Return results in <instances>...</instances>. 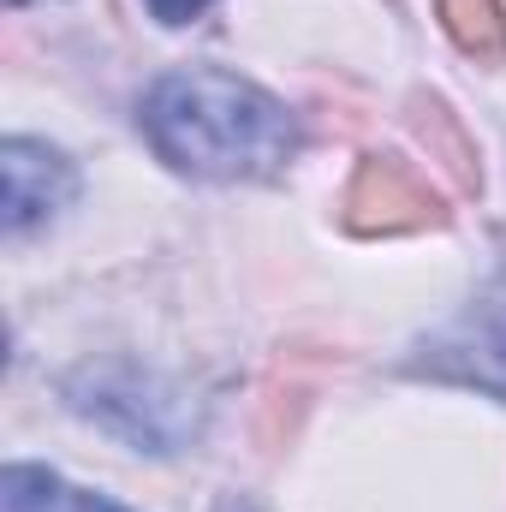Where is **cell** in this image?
I'll list each match as a JSON object with an SVG mask.
<instances>
[{"label":"cell","instance_id":"obj_1","mask_svg":"<svg viewBox=\"0 0 506 512\" xmlns=\"http://www.w3.org/2000/svg\"><path fill=\"white\" fill-rule=\"evenodd\" d=\"M143 137L173 173L215 185L274 179L298 155V120L286 114V102L221 66L167 72L143 96Z\"/></svg>","mask_w":506,"mask_h":512},{"label":"cell","instance_id":"obj_2","mask_svg":"<svg viewBox=\"0 0 506 512\" xmlns=\"http://www.w3.org/2000/svg\"><path fill=\"white\" fill-rule=\"evenodd\" d=\"M423 352H429V358H417V370L506 399V274L495 286H483V292L465 304V316H459L447 334H435Z\"/></svg>","mask_w":506,"mask_h":512},{"label":"cell","instance_id":"obj_3","mask_svg":"<svg viewBox=\"0 0 506 512\" xmlns=\"http://www.w3.org/2000/svg\"><path fill=\"white\" fill-rule=\"evenodd\" d=\"M340 209H346V227L364 233V239H376V233H423V227H441L447 221V209L429 191V179L411 161H399V155L358 161Z\"/></svg>","mask_w":506,"mask_h":512},{"label":"cell","instance_id":"obj_4","mask_svg":"<svg viewBox=\"0 0 506 512\" xmlns=\"http://www.w3.org/2000/svg\"><path fill=\"white\" fill-rule=\"evenodd\" d=\"M0 179H6V239L48 227L78 197V167L54 143H36V137L0 143Z\"/></svg>","mask_w":506,"mask_h":512},{"label":"cell","instance_id":"obj_5","mask_svg":"<svg viewBox=\"0 0 506 512\" xmlns=\"http://www.w3.org/2000/svg\"><path fill=\"white\" fill-rule=\"evenodd\" d=\"M0 512H126L90 489H72L66 477L42 471V465H6L0 477Z\"/></svg>","mask_w":506,"mask_h":512},{"label":"cell","instance_id":"obj_6","mask_svg":"<svg viewBox=\"0 0 506 512\" xmlns=\"http://www.w3.org/2000/svg\"><path fill=\"white\" fill-rule=\"evenodd\" d=\"M447 36L459 42V54H471L477 66H501L506 60V6L501 0H435Z\"/></svg>","mask_w":506,"mask_h":512},{"label":"cell","instance_id":"obj_7","mask_svg":"<svg viewBox=\"0 0 506 512\" xmlns=\"http://www.w3.org/2000/svg\"><path fill=\"white\" fill-rule=\"evenodd\" d=\"M215 0H149V12L161 18V24H191V18H203Z\"/></svg>","mask_w":506,"mask_h":512},{"label":"cell","instance_id":"obj_8","mask_svg":"<svg viewBox=\"0 0 506 512\" xmlns=\"http://www.w3.org/2000/svg\"><path fill=\"white\" fill-rule=\"evenodd\" d=\"M6 6H30V0H6Z\"/></svg>","mask_w":506,"mask_h":512}]
</instances>
